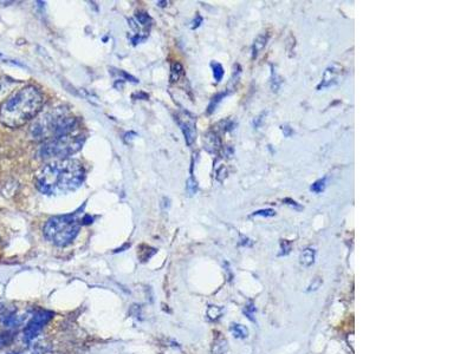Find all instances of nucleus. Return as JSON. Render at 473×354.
I'll return each mask as SVG.
<instances>
[{
    "mask_svg": "<svg viewBox=\"0 0 473 354\" xmlns=\"http://www.w3.org/2000/svg\"><path fill=\"white\" fill-rule=\"evenodd\" d=\"M343 76H344V68L338 64H333L328 66L324 71V75L322 77V81L317 86V90H324L329 89L331 86L337 85L339 82L342 81Z\"/></svg>",
    "mask_w": 473,
    "mask_h": 354,
    "instance_id": "nucleus-7",
    "label": "nucleus"
},
{
    "mask_svg": "<svg viewBox=\"0 0 473 354\" xmlns=\"http://www.w3.org/2000/svg\"><path fill=\"white\" fill-rule=\"evenodd\" d=\"M143 248H144V251L142 248H140V251H139V253H137V255H139L141 261H148V260H149L151 256H153L155 253H156V249L151 248V247H148V245H143Z\"/></svg>",
    "mask_w": 473,
    "mask_h": 354,
    "instance_id": "nucleus-18",
    "label": "nucleus"
},
{
    "mask_svg": "<svg viewBox=\"0 0 473 354\" xmlns=\"http://www.w3.org/2000/svg\"><path fill=\"white\" fill-rule=\"evenodd\" d=\"M254 216H263V218H272V216L276 215V211L273 209H261V210L255 211Z\"/></svg>",
    "mask_w": 473,
    "mask_h": 354,
    "instance_id": "nucleus-21",
    "label": "nucleus"
},
{
    "mask_svg": "<svg viewBox=\"0 0 473 354\" xmlns=\"http://www.w3.org/2000/svg\"><path fill=\"white\" fill-rule=\"evenodd\" d=\"M229 352V345H227L226 339L223 337H218L213 342L212 354H227Z\"/></svg>",
    "mask_w": 473,
    "mask_h": 354,
    "instance_id": "nucleus-12",
    "label": "nucleus"
},
{
    "mask_svg": "<svg viewBox=\"0 0 473 354\" xmlns=\"http://www.w3.org/2000/svg\"><path fill=\"white\" fill-rule=\"evenodd\" d=\"M84 139L85 138L83 135H72V133L50 139L48 142H44V144L39 148L38 156L44 158V160L68 157L81 150L83 144H84Z\"/></svg>",
    "mask_w": 473,
    "mask_h": 354,
    "instance_id": "nucleus-5",
    "label": "nucleus"
},
{
    "mask_svg": "<svg viewBox=\"0 0 473 354\" xmlns=\"http://www.w3.org/2000/svg\"><path fill=\"white\" fill-rule=\"evenodd\" d=\"M203 23V17L199 16V14H197V17H196V19L193 20V25H192V28L194 30V28H197V27H199L200 26V24Z\"/></svg>",
    "mask_w": 473,
    "mask_h": 354,
    "instance_id": "nucleus-29",
    "label": "nucleus"
},
{
    "mask_svg": "<svg viewBox=\"0 0 473 354\" xmlns=\"http://www.w3.org/2000/svg\"><path fill=\"white\" fill-rule=\"evenodd\" d=\"M183 74V67L179 61H173L171 65V83H176Z\"/></svg>",
    "mask_w": 473,
    "mask_h": 354,
    "instance_id": "nucleus-13",
    "label": "nucleus"
},
{
    "mask_svg": "<svg viewBox=\"0 0 473 354\" xmlns=\"http://www.w3.org/2000/svg\"><path fill=\"white\" fill-rule=\"evenodd\" d=\"M136 19L140 24H142V25H148L151 21L150 17L148 16L147 13H144V12H137L136 13Z\"/></svg>",
    "mask_w": 473,
    "mask_h": 354,
    "instance_id": "nucleus-22",
    "label": "nucleus"
},
{
    "mask_svg": "<svg viewBox=\"0 0 473 354\" xmlns=\"http://www.w3.org/2000/svg\"><path fill=\"white\" fill-rule=\"evenodd\" d=\"M321 285H322V279H320V277H316L315 280H313V282L310 285V287H309V292H311V291H317L319 290V288L321 287Z\"/></svg>",
    "mask_w": 473,
    "mask_h": 354,
    "instance_id": "nucleus-28",
    "label": "nucleus"
},
{
    "mask_svg": "<svg viewBox=\"0 0 473 354\" xmlns=\"http://www.w3.org/2000/svg\"><path fill=\"white\" fill-rule=\"evenodd\" d=\"M53 317V312L51 310H39L35 313V315L31 317L26 326L24 328V340L26 342L34 341L38 337L45 325L49 323Z\"/></svg>",
    "mask_w": 473,
    "mask_h": 354,
    "instance_id": "nucleus-6",
    "label": "nucleus"
},
{
    "mask_svg": "<svg viewBox=\"0 0 473 354\" xmlns=\"http://www.w3.org/2000/svg\"><path fill=\"white\" fill-rule=\"evenodd\" d=\"M230 330L231 332H232V334L234 335V337L238 339H245L248 337V330L244 326V325L232 324L231 325Z\"/></svg>",
    "mask_w": 473,
    "mask_h": 354,
    "instance_id": "nucleus-14",
    "label": "nucleus"
},
{
    "mask_svg": "<svg viewBox=\"0 0 473 354\" xmlns=\"http://www.w3.org/2000/svg\"><path fill=\"white\" fill-rule=\"evenodd\" d=\"M326 187H327V177H323V179L315 181V182L311 184V187H310V190L315 194H321L326 190Z\"/></svg>",
    "mask_w": 473,
    "mask_h": 354,
    "instance_id": "nucleus-17",
    "label": "nucleus"
},
{
    "mask_svg": "<svg viewBox=\"0 0 473 354\" xmlns=\"http://www.w3.org/2000/svg\"><path fill=\"white\" fill-rule=\"evenodd\" d=\"M78 122L66 108H56L50 113L38 118L30 129L31 137L35 140H48L69 135L74 131Z\"/></svg>",
    "mask_w": 473,
    "mask_h": 354,
    "instance_id": "nucleus-3",
    "label": "nucleus"
},
{
    "mask_svg": "<svg viewBox=\"0 0 473 354\" xmlns=\"http://www.w3.org/2000/svg\"><path fill=\"white\" fill-rule=\"evenodd\" d=\"M157 4H159V5H160V6H165L166 4H168V3H167V2H159Z\"/></svg>",
    "mask_w": 473,
    "mask_h": 354,
    "instance_id": "nucleus-32",
    "label": "nucleus"
},
{
    "mask_svg": "<svg viewBox=\"0 0 473 354\" xmlns=\"http://www.w3.org/2000/svg\"><path fill=\"white\" fill-rule=\"evenodd\" d=\"M178 123L181 128L183 136H185V140L188 146H192L197 137V129H196V121L192 116L188 114H182L181 116L178 117Z\"/></svg>",
    "mask_w": 473,
    "mask_h": 354,
    "instance_id": "nucleus-8",
    "label": "nucleus"
},
{
    "mask_svg": "<svg viewBox=\"0 0 473 354\" xmlns=\"http://www.w3.org/2000/svg\"><path fill=\"white\" fill-rule=\"evenodd\" d=\"M280 249H281V251H283V252H280V253H279V255H280V256H281V255H288L289 253H290V251H291V243H290V242H288L287 240L281 241V242H280Z\"/></svg>",
    "mask_w": 473,
    "mask_h": 354,
    "instance_id": "nucleus-24",
    "label": "nucleus"
},
{
    "mask_svg": "<svg viewBox=\"0 0 473 354\" xmlns=\"http://www.w3.org/2000/svg\"><path fill=\"white\" fill-rule=\"evenodd\" d=\"M81 223L77 214L53 216L46 221L43 233L53 244L58 247H66L78 235Z\"/></svg>",
    "mask_w": 473,
    "mask_h": 354,
    "instance_id": "nucleus-4",
    "label": "nucleus"
},
{
    "mask_svg": "<svg viewBox=\"0 0 473 354\" xmlns=\"http://www.w3.org/2000/svg\"><path fill=\"white\" fill-rule=\"evenodd\" d=\"M36 354H60L57 352H42V353H36Z\"/></svg>",
    "mask_w": 473,
    "mask_h": 354,
    "instance_id": "nucleus-31",
    "label": "nucleus"
},
{
    "mask_svg": "<svg viewBox=\"0 0 473 354\" xmlns=\"http://www.w3.org/2000/svg\"><path fill=\"white\" fill-rule=\"evenodd\" d=\"M315 256H316V252L313 248H305L304 251L302 252L301 256H299V260H301V265L304 267H310L313 265L315 262Z\"/></svg>",
    "mask_w": 473,
    "mask_h": 354,
    "instance_id": "nucleus-11",
    "label": "nucleus"
},
{
    "mask_svg": "<svg viewBox=\"0 0 473 354\" xmlns=\"http://www.w3.org/2000/svg\"><path fill=\"white\" fill-rule=\"evenodd\" d=\"M11 340H12V335H11V334H9V333L0 334V348L5 347V346L9 345L11 342Z\"/></svg>",
    "mask_w": 473,
    "mask_h": 354,
    "instance_id": "nucleus-23",
    "label": "nucleus"
},
{
    "mask_svg": "<svg viewBox=\"0 0 473 354\" xmlns=\"http://www.w3.org/2000/svg\"><path fill=\"white\" fill-rule=\"evenodd\" d=\"M268 41H269L268 33H261L257 38L255 39L254 45H252V57H254V58L258 57L259 53L265 49L266 44H268Z\"/></svg>",
    "mask_w": 473,
    "mask_h": 354,
    "instance_id": "nucleus-10",
    "label": "nucleus"
},
{
    "mask_svg": "<svg viewBox=\"0 0 473 354\" xmlns=\"http://www.w3.org/2000/svg\"><path fill=\"white\" fill-rule=\"evenodd\" d=\"M204 146L208 153L216 154L220 150V148H222V142H220L219 136L214 131H209L206 133L204 138Z\"/></svg>",
    "mask_w": 473,
    "mask_h": 354,
    "instance_id": "nucleus-9",
    "label": "nucleus"
},
{
    "mask_svg": "<svg viewBox=\"0 0 473 354\" xmlns=\"http://www.w3.org/2000/svg\"><path fill=\"white\" fill-rule=\"evenodd\" d=\"M226 95H227V92H222V93H219V95L213 97L211 103H209V105L207 108V114L214 113V110L216 109V107H218V104L222 102V100L224 99V97H225Z\"/></svg>",
    "mask_w": 473,
    "mask_h": 354,
    "instance_id": "nucleus-19",
    "label": "nucleus"
},
{
    "mask_svg": "<svg viewBox=\"0 0 473 354\" xmlns=\"http://www.w3.org/2000/svg\"><path fill=\"white\" fill-rule=\"evenodd\" d=\"M207 317L211 321H215V320H218L220 316L223 315V308L222 307H219V306H208V308H207Z\"/></svg>",
    "mask_w": 473,
    "mask_h": 354,
    "instance_id": "nucleus-15",
    "label": "nucleus"
},
{
    "mask_svg": "<svg viewBox=\"0 0 473 354\" xmlns=\"http://www.w3.org/2000/svg\"><path fill=\"white\" fill-rule=\"evenodd\" d=\"M281 83H283V79L279 77L274 70H272V77H271V89H272L273 92H277L279 90Z\"/></svg>",
    "mask_w": 473,
    "mask_h": 354,
    "instance_id": "nucleus-20",
    "label": "nucleus"
},
{
    "mask_svg": "<svg viewBox=\"0 0 473 354\" xmlns=\"http://www.w3.org/2000/svg\"><path fill=\"white\" fill-rule=\"evenodd\" d=\"M211 66H212V70H213V77H214L215 82L216 83L222 82V79L224 77V74H225L223 65L216 63V61H212Z\"/></svg>",
    "mask_w": 473,
    "mask_h": 354,
    "instance_id": "nucleus-16",
    "label": "nucleus"
},
{
    "mask_svg": "<svg viewBox=\"0 0 473 354\" xmlns=\"http://www.w3.org/2000/svg\"><path fill=\"white\" fill-rule=\"evenodd\" d=\"M255 312H256V307L254 306V303H252V302H250V305L245 307V309H244V313L246 314V316L252 321H254V313Z\"/></svg>",
    "mask_w": 473,
    "mask_h": 354,
    "instance_id": "nucleus-25",
    "label": "nucleus"
},
{
    "mask_svg": "<svg viewBox=\"0 0 473 354\" xmlns=\"http://www.w3.org/2000/svg\"><path fill=\"white\" fill-rule=\"evenodd\" d=\"M84 168L77 160H58L45 165L36 177V187L43 194L60 195L75 191L84 182Z\"/></svg>",
    "mask_w": 473,
    "mask_h": 354,
    "instance_id": "nucleus-1",
    "label": "nucleus"
},
{
    "mask_svg": "<svg viewBox=\"0 0 473 354\" xmlns=\"http://www.w3.org/2000/svg\"><path fill=\"white\" fill-rule=\"evenodd\" d=\"M281 130H283L284 135L287 136V137H290V136H291V133H292V129H291L290 126H289V125H283V126H281Z\"/></svg>",
    "mask_w": 473,
    "mask_h": 354,
    "instance_id": "nucleus-30",
    "label": "nucleus"
},
{
    "mask_svg": "<svg viewBox=\"0 0 473 354\" xmlns=\"http://www.w3.org/2000/svg\"><path fill=\"white\" fill-rule=\"evenodd\" d=\"M187 189L191 194H196L197 191V182L193 179H190L188 182H187Z\"/></svg>",
    "mask_w": 473,
    "mask_h": 354,
    "instance_id": "nucleus-27",
    "label": "nucleus"
},
{
    "mask_svg": "<svg viewBox=\"0 0 473 354\" xmlns=\"http://www.w3.org/2000/svg\"><path fill=\"white\" fill-rule=\"evenodd\" d=\"M44 98L41 91L28 85L14 92L0 107V122L9 128H19L42 110Z\"/></svg>",
    "mask_w": 473,
    "mask_h": 354,
    "instance_id": "nucleus-2",
    "label": "nucleus"
},
{
    "mask_svg": "<svg viewBox=\"0 0 473 354\" xmlns=\"http://www.w3.org/2000/svg\"><path fill=\"white\" fill-rule=\"evenodd\" d=\"M283 202H284L285 204L290 205V207H292L294 209H296V210H302V207H301V205H299L295 200H292V198H284Z\"/></svg>",
    "mask_w": 473,
    "mask_h": 354,
    "instance_id": "nucleus-26",
    "label": "nucleus"
}]
</instances>
